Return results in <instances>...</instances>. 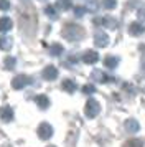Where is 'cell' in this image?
Returning <instances> with one entry per match:
<instances>
[{
    "label": "cell",
    "instance_id": "16",
    "mask_svg": "<svg viewBox=\"0 0 145 147\" xmlns=\"http://www.w3.org/2000/svg\"><path fill=\"white\" fill-rule=\"evenodd\" d=\"M61 86H63V89H64L66 93H69V94L74 93V91H76V88H78V86H76V83H74L72 80H64Z\"/></svg>",
    "mask_w": 145,
    "mask_h": 147
},
{
    "label": "cell",
    "instance_id": "9",
    "mask_svg": "<svg viewBox=\"0 0 145 147\" xmlns=\"http://www.w3.org/2000/svg\"><path fill=\"white\" fill-rule=\"evenodd\" d=\"M0 119L3 122H10L13 119V109L10 106H3L0 109Z\"/></svg>",
    "mask_w": 145,
    "mask_h": 147
},
{
    "label": "cell",
    "instance_id": "26",
    "mask_svg": "<svg viewBox=\"0 0 145 147\" xmlns=\"http://www.w3.org/2000/svg\"><path fill=\"white\" fill-rule=\"evenodd\" d=\"M137 15L140 20H145V5H140V8L137 10Z\"/></svg>",
    "mask_w": 145,
    "mask_h": 147
},
{
    "label": "cell",
    "instance_id": "1",
    "mask_svg": "<svg viewBox=\"0 0 145 147\" xmlns=\"http://www.w3.org/2000/svg\"><path fill=\"white\" fill-rule=\"evenodd\" d=\"M61 35H63L68 41H79V40L84 38V30H83V27H79V25L68 23V25L63 28Z\"/></svg>",
    "mask_w": 145,
    "mask_h": 147
},
{
    "label": "cell",
    "instance_id": "11",
    "mask_svg": "<svg viewBox=\"0 0 145 147\" xmlns=\"http://www.w3.org/2000/svg\"><path fill=\"white\" fill-rule=\"evenodd\" d=\"M13 27V22L8 18V17H2L0 18V32L2 33H5V32H10Z\"/></svg>",
    "mask_w": 145,
    "mask_h": 147
},
{
    "label": "cell",
    "instance_id": "27",
    "mask_svg": "<svg viewBox=\"0 0 145 147\" xmlns=\"http://www.w3.org/2000/svg\"><path fill=\"white\" fill-rule=\"evenodd\" d=\"M74 13H76V17H83L86 13V7H76L74 8Z\"/></svg>",
    "mask_w": 145,
    "mask_h": 147
},
{
    "label": "cell",
    "instance_id": "8",
    "mask_svg": "<svg viewBox=\"0 0 145 147\" xmlns=\"http://www.w3.org/2000/svg\"><path fill=\"white\" fill-rule=\"evenodd\" d=\"M144 32H145V27L140 22H134V23H130V27H129V33L132 36H140V35H144Z\"/></svg>",
    "mask_w": 145,
    "mask_h": 147
},
{
    "label": "cell",
    "instance_id": "4",
    "mask_svg": "<svg viewBox=\"0 0 145 147\" xmlns=\"http://www.w3.org/2000/svg\"><path fill=\"white\" fill-rule=\"evenodd\" d=\"M30 78L26 76V74H18V76H15L12 81V88L13 89H23L25 86H28L30 84Z\"/></svg>",
    "mask_w": 145,
    "mask_h": 147
},
{
    "label": "cell",
    "instance_id": "28",
    "mask_svg": "<svg viewBox=\"0 0 145 147\" xmlns=\"http://www.w3.org/2000/svg\"><path fill=\"white\" fill-rule=\"evenodd\" d=\"M21 2H28V0H21Z\"/></svg>",
    "mask_w": 145,
    "mask_h": 147
},
{
    "label": "cell",
    "instance_id": "6",
    "mask_svg": "<svg viewBox=\"0 0 145 147\" xmlns=\"http://www.w3.org/2000/svg\"><path fill=\"white\" fill-rule=\"evenodd\" d=\"M83 61L86 65H96L99 61V55L97 51H92V50H87L84 55H83Z\"/></svg>",
    "mask_w": 145,
    "mask_h": 147
},
{
    "label": "cell",
    "instance_id": "20",
    "mask_svg": "<svg viewBox=\"0 0 145 147\" xmlns=\"http://www.w3.org/2000/svg\"><path fill=\"white\" fill-rule=\"evenodd\" d=\"M45 13L48 15L50 18H53V20H56V18H58L56 10H54V7H51V5H46V7H45Z\"/></svg>",
    "mask_w": 145,
    "mask_h": 147
},
{
    "label": "cell",
    "instance_id": "10",
    "mask_svg": "<svg viewBox=\"0 0 145 147\" xmlns=\"http://www.w3.org/2000/svg\"><path fill=\"white\" fill-rule=\"evenodd\" d=\"M91 78L94 81H99V83H111V80H112V78H109V76H105L101 69H94L92 74H91Z\"/></svg>",
    "mask_w": 145,
    "mask_h": 147
},
{
    "label": "cell",
    "instance_id": "19",
    "mask_svg": "<svg viewBox=\"0 0 145 147\" xmlns=\"http://www.w3.org/2000/svg\"><path fill=\"white\" fill-rule=\"evenodd\" d=\"M56 7L59 10H69L71 8V0H58L56 2Z\"/></svg>",
    "mask_w": 145,
    "mask_h": 147
},
{
    "label": "cell",
    "instance_id": "15",
    "mask_svg": "<svg viewBox=\"0 0 145 147\" xmlns=\"http://www.w3.org/2000/svg\"><path fill=\"white\" fill-rule=\"evenodd\" d=\"M138 129H140V126H138V122L135 119H129V121H125V131L127 132H137Z\"/></svg>",
    "mask_w": 145,
    "mask_h": 147
},
{
    "label": "cell",
    "instance_id": "12",
    "mask_svg": "<svg viewBox=\"0 0 145 147\" xmlns=\"http://www.w3.org/2000/svg\"><path fill=\"white\" fill-rule=\"evenodd\" d=\"M35 101H36V104H38L40 109H48L50 107V99H48V96H45V94H38L35 98Z\"/></svg>",
    "mask_w": 145,
    "mask_h": 147
},
{
    "label": "cell",
    "instance_id": "7",
    "mask_svg": "<svg viewBox=\"0 0 145 147\" xmlns=\"http://www.w3.org/2000/svg\"><path fill=\"white\" fill-rule=\"evenodd\" d=\"M41 76H43L46 81H53V80H56V78H58V69L50 65V66H46L45 69H43Z\"/></svg>",
    "mask_w": 145,
    "mask_h": 147
},
{
    "label": "cell",
    "instance_id": "17",
    "mask_svg": "<svg viewBox=\"0 0 145 147\" xmlns=\"http://www.w3.org/2000/svg\"><path fill=\"white\" fill-rule=\"evenodd\" d=\"M10 48H12V38H8V36H2V38H0V50L8 51Z\"/></svg>",
    "mask_w": 145,
    "mask_h": 147
},
{
    "label": "cell",
    "instance_id": "3",
    "mask_svg": "<svg viewBox=\"0 0 145 147\" xmlns=\"http://www.w3.org/2000/svg\"><path fill=\"white\" fill-rule=\"evenodd\" d=\"M53 136V127L48 122H41L38 126V137L41 140H48Z\"/></svg>",
    "mask_w": 145,
    "mask_h": 147
},
{
    "label": "cell",
    "instance_id": "18",
    "mask_svg": "<svg viewBox=\"0 0 145 147\" xmlns=\"http://www.w3.org/2000/svg\"><path fill=\"white\" fill-rule=\"evenodd\" d=\"M63 51H64V50H63V47H61L59 43H54V45L50 47V55H51V56H59V55H63Z\"/></svg>",
    "mask_w": 145,
    "mask_h": 147
},
{
    "label": "cell",
    "instance_id": "13",
    "mask_svg": "<svg viewBox=\"0 0 145 147\" xmlns=\"http://www.w3.org/2000/svg\"><path fill=\"white\" fill-rule=\"evenodd\" d=\"M96 23H102L105 28H112V30L117 27V20L112 18V17H104L102 20H96Z\"/></svg>",
    "mask_w": 145,
    "mask_h": 147
},
{
    "label": "cell",
    "instance_id": "2",
    "mask_svg": "<svg viewBox=\"0 0 145 147\" xmlns=\"http://www.w3.org/2000/svg\"><path fill=\"white\" fill-rule=\"evenodd\" d=\"M99 111H101V106H99L97 101H96V99H87V102H86V107H84L86 116H87L89 119H94V117L99 114Z\"/></svg>",
    "mask_w": 145,
    "mask_h": 147
},
{
    "label": "cell",
    "instance_id": "21",
    "mask_svg": "<svg viewBox=\"0 0 145 147\" xmlns=\"http://www.w3.org/2000/svg\"><path fill=\"white\" fill-rule=\"evenodd\" d=\"M15 65H17V60H15L13 56H7L5 58V68L7 69H13Z\"/></svg>",
    "mask_w": 145,
    "mask_h": 147
},
{
    "label": "cell",
    "instance_id": "23",
    "mask_svg": "<svg viewBox=\"0 0 145 147\" xmlns=\"http://www.w3.org/2000/svg\"><path fill=\"white\" fill-rule=\"evenodd\" d=\"M102 7L107 8V10H112V8L117 7V3H115V0H102Z\"/></svg>",
    "mask_w": 145,
    "mask_h": 147
},
{
    "label": "cell",
    "instance_id": "24",
    "mask_svg": "<svg viewBox=\"0 0 145 147\" xmlns=\"http://www.w3.org/2000/svg\"><path fill=\"white\" fill-rule=\"evenodd\" d=\"M10 7H12V3H10L8 0H0V10H2V12L10 10Z\"/></svg>",
    "mask_w": 145,
    "mask_h": 147
},
{
    "label": "cell",
    "instance_id": "30",
    "mask_svg": "<svg viewBox=\"0 0 145 147\" xmlns=\"http://www.w3.org/2000/svg\"><path fill=\"white\" fill-rule=\"evenodd\" d=\"M41 2H45V0H41Z\"/></svg>",
    "mask_w": 145,
    "mask_h": 147
},
{
    "label": "cell",
    "instance_id": "5",
    "mask_svg": "<svg viewBox=\"0 0 145 147\" xmlns=\"http://www.w3.org/2000/svg\"><path fill=\"white\" fill-rule=\"evenodd\" d=\"M94 43H96V47H99V48H104V47H107V43H109V36L105 35V32H96L94 33Z\"/></svg>",
    "mask_w": 145,
    "mask_h": 147
},
{
    "label": "cell",
    "instance_id": "22",
    "mask_svg": "<svg viewBox=\"0 0 145 147\" xmlns=\"http://www.w3.org/2000/svg\"><path fill=\"white\" fill-rule=\"evenodd\" d=\"M124 147H144V144H142V140H138V139H132V140H127L124 144Z\"/></svg>",
    "mask_w": 145,
    "mask_h": 147
},
{
    "label": "cell",
    "instance_id": "25",
    "mask_svg": "<svg viewBox=\"0 0 145 147\" xmlns=\"http://www.w3.org/2000/svg\"><path fill=\"white\" fill-rule=\"evenodd\" d=\"M96 91V88L92 86V84H86V86H83V93L84 94H91Z\"/></svg>",
    "mask_w": 145,
    "mask_h": 147
},
{
    "label": "cell",
    "instance_id": "29",
    "mask_svg": "<svg viewBox=\"0 0 145 147\" xmlns=\"http://www.w3.org/2000/svg\"><path fill=\"white\" fill-rule=\"evenodd\" d=\"M48 147H54V146H48Z\"/></svg>",
    "mask_w": 145,
    "mask_h": 147
},
{
    "label": "cell",
    "instance_id": "14",
    "mask_svg": "<svg viewBox=\"0 0 145 147\" xmlns=\"http://www.w3.org/2000/svg\"><path fill=\"white\" fill-rule=\"evenodd\" d=\"M117 65H119V58H115V56L109 55V56L104 58V68H107V69H114Z\"/></svg>",
    "mask_w": 145,
    "mask_h": 147
}]
</instances>
